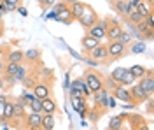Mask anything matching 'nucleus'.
I'll return each instance as SVG.
<instances>
[{"label":"nucleus","mask_w":154,"mask_h":130,"mask_svg":"<svg viewBox=\"0 0 154 130\" xmlns=\"http://www.w3.org/2000/svg\"><path fill=\"white\" fill-rule=\"evenodd\" d=\"M125 67H117V69H114L112 70V74H110V78H112V79L116 81V83H117V84H119V81H121V78H123V74H125Z\"/></svg>","instance_id":"32"},{"label":"nucleus","mask_w":154,"mask_h":130,"mask_svg":"<svg viewBox=\"0 0 154 130\" xmlns=\"http://www.w3.org/2000/svg\"><path fill=\"white\" fill-rule=\"evenodd\" d=\"M123 32V27L121 23L114 18H107V27H105V39L110 42V40H117L119 35Z\"/></svg>","instance_id":"5"},{"label":"nucleus","mask_w":154,"mask_h":130,"mask_svg":"<svg viewBox=\"0 0 154 130\" xmlns=\"http://www.w3.org/2000/svg\"><path fill=\"white\" fill-rule=\"evenodd\" d=\"M63 2H67L68 5H70V4H72V2H75V0H63Z\"/></svg>","instance_id":"45"},{"label":"nucleus","mask_w":154,"mask_h":130,"mask_svg":"<svg viewBox=\"0 0 154 130\" xmlns=\"http://www.w3.org/2000/svg\"><path fill=\"white\" fill-rule=\"evenodd\" d=\"M126 51H128V55H142L145 51V42L142 39L137 40V42H130L128 46H126Z\"/></svg>","instance_id":"17"},{"label":"nucleus","mask_w":154,"mask_h":130,"mask_svg":"<svg viewBox=\"0 0 154 130\" xmlns=\"http://www.w3.org/2000/svg\"><path fill=\"white\" fill-rule=\"evenodd\" d=\"M142 20H144V18L138 14V11H137V9H133L128 16H126V21H128V23H131V25H137V23H140Z\"/></svg>","instance_id":"29"},{"label":"nucleus","mask_w":154,"mask_h":130,"mask_svg":"<svg viewBox=\"0 0 154 130\" xmlns=\"http://www.w3.org/2000/svg\"><path fill=\"white\" fill-rule=\"evenodd\" d=\"M5 72V60H0V76H4Z\"/></svg>","instance_id":"41"},{"label":"nucleus","mask_w":154,"mask_h":130,"mask_svg":"<svg viewBox=\"0 0 154 130\" xmlns=\"http://www.w3.org/2000/svg\"><path fill=\"white\" fill-rule=\"evenodd\" d=\"M105 27H107V18H103V20H96L89 28L86 30V33H89V35H93V37H96V39H105Z\"/></svg>","instance_id":"10"},{"label":"nucleus","mask_w":154,"mask_h":130,"mask_svg":"<svg viewBox=\"0 0 154 130\" xmlns=\"http://www.w3.org/2000/svg\"><path fill=\"white\" fill-rule=\"evenodd\" d=\"M119 42H123V44H125V46H128V44H130V42H131V40H133V35H131V33H130V32H121V35H119Z\"/></svg>","instance_id":"33"},{"label":"nucleus","mask_w":154,"mask_h":130,"mask_svg":"<svg viewBox=\"0 0 154 130\" xmlns=\"http://www.w3.org/2000/svg\"><path fill=\"white\" fill-rule=\"evenodd\" d=\"M130 93H131V102H133V104H137V106H138V104H144V102H147V99L151 97V95H149V93H147V91H145L144 88L138 84V83H133V84L130 86Z\"/></svg>","instance_id":"9"},{"label":"nucleus","mask_w":154,"mask_h":130,"mask_svg":"<svg viewBox=\"0 0 154 130\" xmlns=\"http://www.w3.org/2000/svg\"><path fill=\"white\" fill-rule=\"evenodd\" d=\"M32 91H33V95L37 97V99H46V97H51L53 95V84H51V81H38V83H35L33 84V88H32Z\"/></svg>","instance_id":"6"},{"label":"nucleus","mask_w":154,"mask_h":130,"mask_svg":"<svg viewBox=\"0 0 154 130\" xmlns=\"http://www.w3.org/2000/svg\"><path fill=\"white\" fill-rule=\"evenodd\" d=\"M128 70H130V72L135 76V79L138 81L140 78H144L145 74H147V70H149V69H147V67H144V65H133V67H130Z\"/></svg>","instance_id":"23"},{"label":"nucleus","mask_w":154,"mask_h":130,"mask_svg":"<svg viewBox=\"0 0 154 130\" xmlns=\"http://www.w3.org/2000/svg\"><path fill=\"white\" fill-rule=\"evenodd\" d=\"M53 18H54V12L51 11V12H49V14H48V20H53Z\"/></svg>","instance_id":"44"},{"label":"nucleus","mask_w":154,"mask_h":130,"mask_svg":"<svg viewBox=\"0 0 154 130\" xmlns=\"http://www.w3.org/2000/svg\"><path fill=\"white\" fill-rule=\"evenodd\" d=\"M4 32H5V27H4V21H0V37L4 35Z\"/></svg>","instance_id":"43"},{"label":"nucleus","mask_w":154,"mask_h":130,"mask_svg":"<svg viewBox=\"0 0 154 130\" xmlns=\"http://www.w3.org/2000/svg\"><path fill=\"white\" fill-rule=\"evenodd\" d=\"M107 51H109V63L119 60V58H123V56L128 55L126 46L123 42H119V40H110V42L107 44Z\"/></svg>","instance_id":"3"},{"label":"nucleus","mask_w":154,"mask_h":130,"mask_svg":"<svg viewBox=\"0 0 154 130\" xmlns=\"http://www.w3.org/2000/svg\"><path fill=\"white\" fill-rule=\"evenodd\" d=\"M114 107H116V97L109 93V97H107V109H114Z\"/></svg>","instance_id":"36"},{"label":"nucleus","mask_w":154,"mask_h":130,"mask_svg":"<svg viewBox=\"0 0 154 130\" xmlns=\"http://www.w3.org/2000/svg\"><path fill=\"white\" fill-rule=\"evenodd\" d=\"M4 2H9V4H12V5H16V7L23 4V0H4Z\"/></svg>","instance_id":"40"},{"label":"nucleus","mask_w":154,"mask_h":130,"mask_svg":"<svg viewBox=\"0 0 154 130\" xmlns=\"http://www.w3.org/2000/svg\"><path fill=\"white\" fill-rule=\"evenodd\" d=\"M5 100H7L5 95H0V121L4 120V107H5Z\"/></svg>","instance_id":"35"},{"label":"nucleus","mask_w":154,"mask_h":130,"mask_svg":"<svg viewBox=\"0 0 154 130\" xmlns=\"http://www.w3.org/2000/svg\"><path fill=\"white\" fill-rule=\"evenodd\" d=\"M98 20V14H96V11L89 5V4H84V9H82V12H81V16L77 18V21L84 27V30H88L95 21Z\"/></svg>","instance_id":"4"},{"label":"nucleus","mask_w":154,"mask_h":130,"mask_svg":"<svg viewBox=\"0 0 154 130\" xmlns=\"http://www.w3.org/2000/svg\"><path fill=\"white\" fill-rule=\"evenodd\" d=\"M82 78H84V81H86V84H88V88H89L91 93L102 90V88L105 86V76H103L102 72L95 70V69H86V72H84Z\"/></svg>","instance_id":"1"},{"label":"nucleus","mask_w":154,"mask_h":130,"mask_svg":"<svg viewBox=\"0 0 154 130\" xmlns=\"http://www.w3.org/2000/svg\"><path fill=\"white\" fill-rule=\"evenodd\" d=\"M7 49H9L7 46H5V48H0V60H5V53H7Z\"/></svg>","instance_id":"39"},{"label":"nucleus","mask_w":154,"mask_h":130,"mask_svg":"<svg viewBox=\"0 0 154 130\" xmlns=\"http://www.w3.org/2000/svg\"><path fill=\"white\" fill-rule=\"evenodd\" d=\"M21 97H23V100H25L26 104H30L32 100L35 99V95H33V91H28V90H25V91H23V95H21Z\"/></svg>","instance_id":"34"},{"label":"nucleus","mask_w":154,"mask_h":130,"mask_svg":"<svg viewBox=\"0 0 154 130\" xmlns=\"http://www.w3.org/2000/svg\"><path fill=\"white\" fill-rule=\"evenodd\" d=\"M109 93H110V91L107 90L105 86H103L102 90H98V91H95V93H91V95L95 97L96 104L100 106V109H105V111H107V97H109Z\"/></svg>","instance_id":"15"},{"label":"nucleus","mask_w":154,"mask_h":130,"mask_svg":"<svg viewBox=\"0 0 154 130\" xmlns=\"http://www.w3.org/2000/svg\"><path fill=\"white\" fill-rule=\"evenodd\" d=\"M138 84H140L149 95H154V72H152V69H149L144 78L138 79Z\"/></svg>","instance_id":"11"},{"label":"nucleus","mask_w":154,"mask_h":130,"mask_svg":"<svg viewBox=\"0 0 154 130\" xmlns=\"http://www.w3.org/2000/svg\"><path fill=\"white\" fill-rule=\"evenodd\" d=\"M72 86H75L77 90L81 91V95H82L84 99H89V97H91V91H89V88H88L84 78H77V79H74L72 81Z\"/></svg>","instance_id":"18"},{"label":"nucleus","mask_w":154,"mask_h":130,"mask_svg":"<svg viewBox=\"0 0 154 130\" xmlns=\"http://www.w3.org/2000/svg\"><path fill=\"white\" fill-rule=\"evenodd\" d=\"M23 53H25V62L35 63V62L40 60V51L38 49H28V51H23Z\"/></svg>","instance_id":"26"},{"label":"nucleus","mask_w":154,"mask_h":130,"mask_svg":"<svg viewBox=\"0 0 154 130\" xmlns=\"http://www.w3.org/2000/svg\"><path fill=\"white\" fill-rule=\"evenodd\" d=\"M89 58H93V60H96L98 63H109V51H107V44H98V46H95L93 49L89 51V53H86Z\"/></svg>","instance_id":"8"},{"label":"nucleus","mask_w":154,"mask_h":130,"mask_svg":"<svg viewBox=\"0 0 154 130\" xmlns=\"http://www.w3.org/2000/svg\"><path fill=\"white\" fill-rule=\"evenodd\" d=\"M28 74H30V72H28V65H26L25 62H21V63H19V67H18V72H16V76H14V78H16V83H21V81L28 76Z\"/></svg>","instance_id":"22"},{"label":"nucleus","mask_w":154,"mask_h":130,"mask_svg":"<svg viewBox=\"0 0 154 130\" xmlns=\"http://www.w3.org/2000/svg\"><path fill=\"white\" fill-rule=\"evenodd\" d=\"M82 9H84V2H81V0H75V2H72V4H70V11H72L74 20H77V18L81 16Z\"/></svg>","instance_id":"24"},{"label":"nucleus","mask_w":154,"mask_h":130,"mask_svg":"<svg viewBox=\"0 0 154 130\" xmlns=\"http://www.w3.org/2000/svg\"><path fill=\"white\" fill-rule=\"evenodd\" d=\"M0 21H2V12H0Z\"/></svg>","instance_id":"47"},{"label":"nucleus","mask_w":154,"mask_h":130,"mask_svg":"<svg viewBox=\"0 0 154 130\" xmlns=\"http://www.w3.org/2000/svg\"><path fill=\"white\" fill-rule=\"evenodd\" d=\"M56 0H38V5L42 7V9H48L49 5H53Z\"/></svg>","instance_id":"37"},{"label":"nucleus","mask_w":154,"mask_h":130,"mask_svg":"<svg viewBox=\"0 0 154 130\" xmlns=\"http://www.w3.org/2000/svg\"><path fill=\"white\" fill-rule=\"evenodd\" d=\"M0 12H2V14L7 12V11H5V5H4V0H0Z\"/></svg>","instance_id":"42"},{"label":"nucleus","mask_w":154,"mask_h":130,"mask_svg":"<svg viewBox=\"0 0 154 130\" xmlns=\"http://www.w3.org/2000/svg\"><path fill=\"white\" fill-rule=\"evenodd\" d=\"M25 127L30 130H42V113H33V111H28L25 114Z\"/></svg>","instance_id":"7"},{"label":"nucleus","mask_w":154,"mask_h":130,"mask_svg":"<svg viewBox=\"0 0 154 130\" xmlns=\"http://www.w3.org/2000/svg\"><path fill=\"white\" fill-rule=\"evenodd\" d=\"M14 118V102L12 100H5V107H4V120L11 121Z\"/></svg>","instance_id":"25"},{"label":"nucleus","mask_w":154,"mask_h":130,"mask_svg":"<svg viewBox=\"0 0 154 130\" xmlns=\"http://www.w3.org/2000/svg\"><path fill=\"white\" fill-rule=\"evenodd\" d=\"M144 2H147V4H152L154 0H144Z\"/></svg>","instance_id":"46"},{"label":"nucleus","mask_w":154,"mask_h":130,"mask_svg":"<svg viewBox=\"0 0 154 130\" xmlns=\"http://www.w3.org/2000/svg\"><path fill=\"white\" fill-rule=\"evenodd\" d=\"M86 100L88 99H84V97H70V104H72V109H75L82 118L88 114V104H86Z\"/></svg>","instance_id":"12"},{"label":"nucleus","mask_w":154,"mask_h":130,"mask_svg":"<svg viewBox=\"0 0 154 130\" xmlns=\"http://www.w3.org/2000/svg\"><path fill=\"white\" fill-rule=\"evenodd\" d=\"M16 11H18L19 14H21V16H28V11L25 9L23 5H18V7H16Z\"/></svg>","instance_id":"38"},{"label":"nucleus","mask_w":154,"mask_h":130,"mask_svg":"<svg viewBox=\"0 0 154 130\" xmlns=\"http://www.w3.org/2000/svg\"><path fill=\"white\" fill-rule=\"evenodd\" d=\"M28 111H33V113H42V100L35 97V99L28 104Z\"/></svg>","instance_id":"31"},{"label":"nucleus","mask_w":154,"mask_h":130,"mask_svg":"<svg viewBox=\"0 0 154 130\" xmlns=\"http://www.w3.org/2000/svg\"><path fill=\"white\" fill-rule=\"evenodd\" d=\"M123 120H125V114H121V116H114L110 123H109V128L114 130V128H121L123 127Z\"/></svg>","instance_id":"30"},{"label":"nucleus","mask_w":154,"mask_h":130,"mask_svg":"<svg viewBox=\"0 0 154 130\" xmlns=\"http://www.w3.org/2000/svg\"><path fill=\"white\" fill-rule=\"evenodd\" d=\"M53 12H54V21H60L63 25H70L74 21V16H72V11H70V5L67 2L60 0V2H54V7H53Z\"/></svg>","instance_id":"2"},{"label":"nucleus","mask_w":154,"mask_h":130,"mask_svg":"<svg viewBox=\"0 0 154 130\" xmlns=\"http://www.w3.org/2000/svg\"><path fill=\"white\" fill-rule=\"evenodd\" d=\"M137 11H138V14L145 18V16H149L151 12H152V4H147V2H140L138 5H137Z\"/></svg>","instance_id":"27"},{"label":"nucleus","mask_w":154,"mask_h":130,"mask_svg":"<svg viewBox=\"0 0 154 130\" xmlns=\"http://www.w3.org/2000/svg\"><path fill=\"white\" fill-rule=\"evenodd\" d=\"M42 113H48V114H56L58 113V104L51 97L42 99Z\"/></svg>","instance_id":"20"},{"label":"nucleus","mask_w":154,"mask_h":130,"mask_svg":"<svg viewBox=\"0 0 154 130\" xmlns=\"http://www.w3.org/2000/svg\"><path fill=\"white\" fill-rule=\"evenodd\" d=\"M112 95H114L117 100L121 102H131V93H130V86H123V84H117L114 90H112Z\"/></svg>","instance_id":"13"},{"label":"nucleus","mask_w":154,"mask_h":130,"mask_svg":"<svg viewBox=\"0 0 154 130\" xmlns=\"http://www.w3.org/2000/svg\"><path fill=\"white\" fill-rule=\"evenodd\" d=\"M54 127H56V118H54V114L42 113V130H53Z\"/></svg>","instance_id":"21"},{"label":"nucleus","mask_w":154,"mask_h":130,"mask_svg":"<svg viewBox=\"0 0 154 130\" xmlns=\"http://www.w3.org/2000/svg\"><path fill=\"white\" fill-rule=\"evenodd\" d=\"M5 62L21 63V62H25V53L21 49H7V53H5Z\"/></svg>","instance_id":"19"},{"label":"nucleus","mask_w":154,"mask_h":130,"mask_svg":"<svg viewBox=\"0 0 154 130\" xmlns=\"http://www.w3.org/2000/svg\"><path fill=\"white\" fill-rule=\"evenodd\" d=\"M133 83H137L135 76H133V74H131L128 69H126L125 74H123V78H121V81H119V84H123V86H131Z\"/></svg>","instance_id":"28"},{"label":"nucleus","mask_w":154,"mask_h":130,"mask_svg":"<svg viewBox=\"0 0 154 130\" xmlns=\"http://www.w3.org/2000/svg\"><path fill=\"white\" fill-rule=\"evenodd\" d=\"M112 5H114V11L119 14V16H123L126 20V16L131 12L130 11V2L128 0H112Z\"/></svg>","instance_id":"14"},{"label":"nucleus","mask_w":154,"mask_h":130,"mask_svg":"<svg viewBox=\"0 0 154 130\" xmlns=\"http://www.w3.org/2000/svg\"><path fill=\"white\" fill-rule=\"evenodd\" d=\"M98 44H100V39H96V37L89 35V33H86V35L81 39V46H82V49L86 51V53H89V51L93 49L95 46H98Z\"/></svg>","instance_id":"16"}]
</instances>
